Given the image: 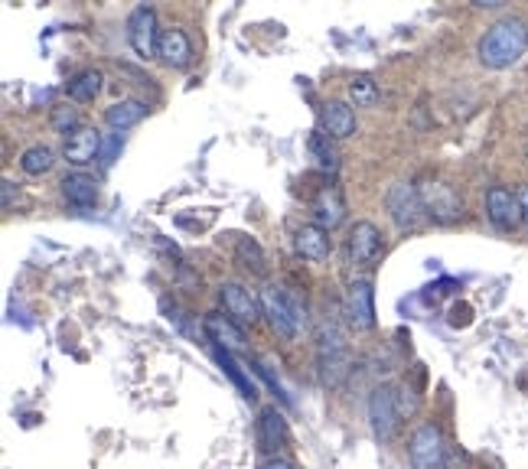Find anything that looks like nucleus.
Instances as JSON below:
<instances>
[{"label": "nucleus", "mask_w": 528, "mask_h": 469, "mask_svg": "<svg viewBox=\"0 0 528 469\" xmlns=\"http://www.w3.org/2000/svg\"><path fill=\"white\" fill-rule=\"evenodd\" d=\"M128 43L141 59L157 56L160 46V30H157V14L150 7H137L128 20Z\"/></svg>", "instance_id": "obj_9"}, {"label": "nucleus", "mask_w": 528, "mask_h": 469, "mask_svg": "<svg viewBox=\"0 0 528 469\" xmlns=\"http://www.w3.org/2000/svg\"><path fill=\"white\" fill-rule=\"evenodd\" d=\"M157 56L163 59V66L170 69H186L193 62V43L180 27L173 30H163L160 33V46H157Z\"/></svg>", "instance_id": "obj_16"}, {"label": "nucleus", "mask_w": 528, "mask_h": 469, "mask_svg": "<svg viewBox=\"0 0 528 469\" xmlns=\"http://www.w3.org/2000/svg\"><path fill=\"white\" fill-rule=\"evenodd\" d=\"M258 469H294V463L291 460H284V456H268Z\"/></svg>", "instance_id": "obj_30"}, {"label": "nucleus", "mask_w": 528, "mask_h": 469, "mask_svg": "<svg viewBox=\"0 0 528 469\" xmlns=\"http://www.w3.org/2000/svg\"><path fill=\"white\" fill-rule=\"evenodd\" d=\"M235 258H238L242 268L255 271V274L268 271V258H264V251H261V245L255 242V238H238V242H235Z\"/></svg>", "instance_id": "obj_25"}, {"label": "nucleus", "mask_w": 528, "mask_h": 469, "mask_svg": "<svg viewBox=\"0 0 528 469\" xmlns=\"http://www.w3.org/2000/svg\"><path fill=\"white\" fill-rule=\"evenodd\" d=\"M203 329H206V336L216 342V349H225V352H245L248 349V339L242 333V326H238L232 316L209 313L203 320Z\"/></svg>", "instance_id": "obj_13"}, {"label": "nucleus", "mask_w": 528, "mask_h": 469, "mask_svg": "<svg viewBox=\"0 0 528 469\" xmlns=\"http://www.w3.org/2000/svg\"><path fill=\"white\" fill-rule=\"evenodd\" d=\"M53 163H56V154L49 147H43V144L27 147L20 154V170L27 176H43V173L53 170Z\"/></svg>", "instance_id": "obj_24"}, {"label": "nucleus", "mask_w": 528, "mask_h": 469, "mask_svg": "<svg viewBox=\"0 0 528 469\" xmlns=\"http://www.w3.org/2000/svg\"><path fill=\"white\" fill-rule=\"evenodd\" d=\"M317 365H320V378L326 388H339L352 372V352L346 342V329L339 326L333 316L323 320L317 329Z\"/></svg>", "instance_id": "obj_2"}, {"label": "nucleus", "mask_w": 528, "mask_h": 469, "mask_svg": "<svg viewBox=\"0 0 528 469\" xmlns=\"http://www.w3.org/2000/svg\"><path fill=\"white\" fill-rule=\"evenodd\" d=\"M320 128L333 141H346V137L356 134V111L346 101H326L320 108Z\"/></svg>", "instance_id": "obj_14"}, {"label": "nucleus", "mask_w": 528, "mask_h": 469, "mask_svg": "<svg viewBox=\"0 0 528 469\" xmlns=\"http://www.w3.org/2000/svg\"><path fill=\"white\" fill-rule=\"evenodd\" d=\"M418 193H421L427 219H434L440 225H450V222L463 219V202H460V196L450 186H444V183H424Z\"/></svg>", "instance_id": "obj_7"}, {"label": "nucleus", "mask_w": 528, "mask_h": 469, "mask_svg": "<svg viewBox=\"0 0 528 469\" xmlns=\"http://www.w3.org/2000/svg\"><path fill=\"white\" fill-rule=\"evenodd\" d=\"M59 186H62V199L72 209H92L98 202V180L88 173H69Z\"/></svg>", "instance_id": "obj_19"}, {"label": "nucleus", "mask_w": 528, "mask_h": 469, "mask_svg": "<svg viewBox=\"0 0 528 469\" xmlns=\"http://www.w3.org/2000/svg\"><path fill=\"white\" fill-rule=\"evenodd\" d=\"M528 49V23L519 17H502L483 33L480 62L486 69H509Z\"/></svg>", "instance_id": "obj_1"}, {"label": "nucleus", "mask_w": 528, "mask_h": 469, "mask_svg": "<svg viewBox=\"0 0 528 469\" xmlns=\"http://www.w3.org/2000/svg\"><path fill=\"white\" fill-rule=\"evenodd\" d=\"M346 248H349V261L352 264L372 268V264L382 258L385 242H382V232L372 222H356L349 228V245Z\"/></svg>", "instance_id": "obj_8"}, {"label": "nucleus", "mask_w": 528, "mask_h": 469, "mask_svg": "<svg viewBox=\"0 0 528 469\" xmlns=\"http://www.w3.org/2000/svg\"><path fill=\"white\" fill-rule=\"evenodd\" d=\"M258 447L264 453H274L278 456V450L287 443V421H284V414L278 408H264L258 414Z\"/></svg>", "instance_id": "obj_17"}, {"label": "nucleus", "mask_w": 528, "mask_h": 469, "mask_svg": "<svg viewBox=\"0 0 528 469\" xmlns=\"http://www.w3.org/2000/svg\"><path fill=\"white\" fill-rule=\"evenodd\" d=\"M343 219H346V202L339 196V189L336 186L320 189L317 199H313V225L330 232V228H336Z\"/></svg>", "instance_id": "obj_18"}, {"label": "nucleus", "mask_w": 528, "mask_h": 469, "mask_svg": "<svg viewBox=\"0 0 528 469\" xmlns=\"http://www.w3.org/2000/svg\"><path fill=\"white\" fill-rule=\"evenodd\" d=\"M486 215L496 228H502V232H512V228H519V222L525 219L519 196H512L509 189H502V186H493L486 193Z\"/></svg>", "instance_id": "obj_12"}, {"label": "nucleus", "mask_w": 528, "mask_h": 469, "mask_svg": "<svg viewBox=\"0 0 528 469\" xmlns=\"http://www.w3.org/2000/svg\"><path fill=\"white\" fill-rule=\"evenodd\" d=\"M401 401H398V388L392 385H379L369 395V424L375 430V437L382 443H392L398 434V424H401Z\"/></svg>", "instance_id": "obj_4"}, {"label": "nucleus", "mask_w": 528, "mask_h": 469, "mask_svg": "<svg viewBox=\"0 0 528 469\" xmlns=\"http://www.w3.org/2000/svg\"><path fill=\"white\" fill-rule=\"evenodd\" d=\"M346 95H349V105L372 108L375 101H379V85L372 82V75H352L346 85Z\"/></svg>", "instance_id": "obj_23"}, {"label": "nucleus", "mask_w": 528, "mask_h": 469, "mask_svg": "<svg viewBox=\"0 0 528 469\" xmlns=\"http://www.w3.org/2000/svg\"><path fill=\"white\" fill-rule=\"evenodd\" d=\"M444 469H463V466H460V463H457V460H450V463H447V466H444Z\"/></svg>", "instance_id": "obj_33"}, {"label": "nucleus", "mask_w": 528, "mask_h": 469, "mask_svg": "<svg viewBox=\"0 0 528 469\" xmlns=\"http://www.w3.org/2000/svg\"><path fill=\"white\" fill-rule=\"evenodd\" d=\"M294 245H297V255L307 258V261H326L330 258V235H326V228H320V225L297 228Z\"/></svg>", "instance_id": "obj_20"}, {"label": "nucleus", "mask_w": 528, "mask_h": 469, "mask_svg": "<svg viewBox=\"0 0 528 469\" xmlns=\"http://www.w3.org/2000/svg\"><path fill=\"white\" fill-rule=\"evenodd\" d=\"M219 300L225 307V316H232L235 323H258L261 320V300L242 284H222Z\"/></svg>", "instance_id": "obj_11"}, {"label": "nucleus", "mask_w": 528, "mask_h": 469, "mask_svg": "<svg viewBox=\"0 0 528 469\" xmlns=\"http://www.w3.org/2000/svg\"><path fill=\"white\" fill-rule=\"evenodd\" d=\"M66 95L72 101H95L98 95H102V72L98 69H82L79 75H72L69 85H66Z\"/></svg>", "instance_id": "obj_22"}, {"label": "nucleus", "mask_w": 528, "mask_h": 469, "mask_svg": "<svg viewBox=\"0 0 528 469\" xmlns=\"http://www.w3.org/2000/svg\"><path fill=\"white\" fill-rule=\"evenodd\" d=\"M261 316L271 323V329L284 339H297L300 326H304V313H300L297 300L287 294L281 284H264L261 287Z\"/></svg>", "instance_id": "obj_3"}, {"label": "nucleus", "mask_w": 528, "mask_h": 469, "mask_svg": "<svg viewBox=\"0 0 528 469\" xmlns=\"http://www.w3.org/2000/svg\"><path fill=\"white\" fill-rule=\"evenodd\" d=\"M10 202H14V183L4 180V209H10Z\"/></svg>", "instance_id": "obj_31"}, {"label": "nucleus", "mask_w": 528, "mask_h": 469, "mask_svg": "<svg viewBox=\"0 0 528 469\" xmlns=\"http://www.w3.org/2000/svg\"><path fill=\"white\" fill-rule=\"evenodd\" d=\"M251 369H255V372H258V375L264 378V382H268V388L274 391V395H278V398H281V401L287 404V395H284V391H281V385H278V378H274V375H271L268 369H264V365H261V362H255V365H251Z\"/></svg>", "instance_id": "obj_29"}, {"label": "nucleus", "mask_w": 528, "mask_h": 469, "mask_svg": "<svg viewBox=\"0 0 528 469\" xmlns=\"http://www.w3.org/2000/svg\"><path fill=\"white\" fill-rule=\"evenodd\" d=\"M519 206H522V215L528 219V186H525V189H519Z\"/></svg>", "instance_id": "obj_32"}, {"label": "nucleus", "mask_w": 528, "mask_h": 469, "mask_svg": "<svg viewBox=\"0 0 528 469\" xmlns=\"http://www.w3.org/2000/svg\"><path fill=\"white\" fill-rule=\"evenodd\" d=\"M53 128L56 131H62V134H75L79 131V111L75 108H69V105H59V108H53Z\"/></svg>", "instance_id": "obj_28"}, {"label": "nucleus", "mask_w": 528, "mask_h": 469, "mask_svg": "<svg viewBox=\"0 0 528 469\" xmlns=\"http://www.w3.org/2000/svg\"><path fill=\"white\" fill-rule=\"evenodd\" d=\"M385 206H388V215H392V222L401 228V232H414V228L427 219L421 193L411 183H395L392 189H388Z\"/></svg>", "instance_id": "obj_5"}, {"label": "nucleus", "mask_w": 528, "mask_h": 469, "mask_svg": "<svg viewBox=\"0 0 528 469\" xmlns=\"http://www.w3.org/2000/svg\"><path fill=\"white\" fill-rule=\"evenodd\" d=\"M330 141H333V137H326L323 131L310 134V154H313V160H317L323 170H336L339 167V157H336V150H333Z\"/></svg>", "instance_id": "obj_27"}, {"label": "nucleus", "mask_w": 528, "mask_h": 469, "mask_svg": "<svg viewBox=\"0 0 528 469\" xmlns=\"http://www.w3.org/2000/svg\"><path fill=\"white\" fill-rule=\"evenodd\" d=\"M411 469H444V434L437 424H421L408 440Z\"/></svg>", "instance_id": "obj_6"}, {"label": "nucleus", "mask_w": 528, "mask_h": 469, "mask_svg": "<svg viewBox=\"0 0 528 469\" xmlns=\"http://www.w3.org/2000/svg\"><path fill=\"white\" fill-rule=\"evenodd\" d=\"M144 118H147L144 101H118V105H111L105 111L108 128H115V131H128V128H134V124H141Z\"/></svg>", "instance_id": "obj_21"}, {"label": "nucleus", "mask_w": 528, "mask_h": 469, "mask_svg": "<svg viewBox=\"0 0 528 469\" xmlns=\"http://www.w3.org/2000/svg\"><path fill=\"white\" fill-rule=\"evenodd\" d=\"M216 359H219V365H222V372H225V375H229V378H232V382H235V388H238V391H242V395H245L248 401H255V398H258V388H255V385H251V382H248V378L242 375V369H238V365H235V359H232V352H225V349H216Z\"/></svg>", "instance_id": "obj_26"}, {"label": "nucleus", "mask_w": 528, "mask_h": 469, "mask_svg": "<svg viewBox=\"0 0 528 469\" xmlns=\"http://www.w3.org/2000/svg\"><path fill=\"white\" fill-rule=\"evenodd\" d=\"M346 316L352 329H372L375 326V290L372 281H352L346 290Z\"/></svg>", "instance_id": "obj_10"}, {"label": "nucleus", "mask_w": 528, "mask_h": 469, "mask_svg": "<svg viewBox=\"0 0 528 469\" xmlns=\"http://www.w3.org/2000/svg\"><path fill=\"white\" fill-rule=\"evenodd\" d=\"M102 154V134L95 128H79L75 134L66 137V147H62V157H66L72 167H88Z\"/></svg>", "instance_id": "obj_15"}]
</instances>
